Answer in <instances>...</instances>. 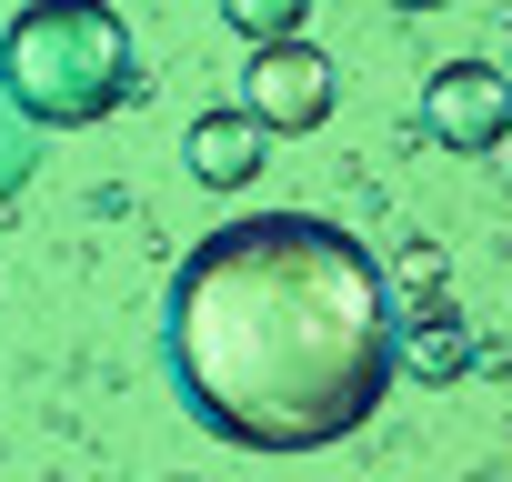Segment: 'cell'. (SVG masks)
Wrapping results in <instances>:
<instances>
[{
	"mask_svg": "<svg viewBox=\"0 0 512 482\" xmlns=\"http://www.w3.org/2000/svg\"><path fill=\"white\" fill-rule=\"evenodd\" d=\"M161 362L181 412L231 452H322L402 382V302L342 221L251 211L171 272Z\"/></svg>",
	"mask_w": 512,
	"mask_h": 482,
	"instance_id": "obj_1",
	"label": "cell"
},
{
	"mask_svg": "<svg viewBox=\"0 0 512 482\" xmlns=\"http://www.w3.org/2000/svg\"><path fill=\"white\" fill-rule=\"evenodd\" d=\"M141 91V51L111 0H21L0 31V101L41 131H91Z\"/></svg>",
	"mask_w": 512,
	"mask_h": 482,
	"instance_id": "obj_2",
	"label": "cell"
},
{
	"mask_svg": "<svg viewBox=\"0 0 512 482\" xmlns=\"http://www.w3.org/2000/svg\"><path fill=\"white\" fill-rule=\"evenodd\" d=\"M332 101H342V71H332L302 31H292V41H251V61H241V111L262 121V131L302 141V131L332 121Z\"/></svg>",
	"mask_w": 512,
	"mask_h": 482,
	"instance_id": "obj_3",
	"label": "cell"
},
{
	"mask_svg": "<svg viewBox=\"0 0 512 482\" xmlns=\"http://www.w3.org/2000/svg\"><path fill=\"white\" fill-rule=\"evenodd\" d=\"M422 131H432L442 151H462V161L502 151V141H512V71H502V61H442V71L422 81Z\"/></svg>",
	"mask_w": 512,
	"mask_h": 482,
	"instance_id": "obj_4",
	"label": "cell"
},
{
	"mask_svg": "<svg viewBox=\"0 0 512 482\" xmlns=\"http://www.w3.org/2000/svg\"><path fill=\"white\" fill-rule=\"evenodd\" d=\"M262 121H251V111H201L191 131H181V171L191 181H211V191H241L251 171H262Z\"/></svg>",
	"mask_w": 512,
	"mask_h": 482,
	"instance_id": "obj_5",
	"label": "cell"
},
{
	"mask_svg": "<svg viewBox=\"0 0 512 482\" xmlns=\"http://www.w3.org/2000/svg\"><path fill=\"white\" fill-rule=\"evenodd\" d=\"M462 362H472V342H462V322H432L422 342L402 332V372H422V382H452Z\"/></svg>",
	"mask_w": 512,
	"mask_h": 482,
	"instance_id": "obj_6",
	"label": "cell"
},
{
	"mask_svg": "<svg viewBox=\"0 0 512 482\" xmlns=\"http://www.w3.org/2000/svg\"><path fill=\"white\" fill-rule=\"evenodd\" d=\"M302 11H312V0H221V21H231L241 41H292Z\"/></svg>",
	"mask_w": 512,
	"mask_h": 482,
	"instance_id": "obj_7",
	"label": "cell"
},
{
	"mask_svg": "<svg viewBox=\"0 0 512 482\" xmlns=\"http://www.w3.org/2000/svg\"><path fill=\"white\" fill-rule=\"evenodd\" d=\"M392 11H452V0H392Z\"/></svg>",
	"mask_w": 512,
	"mask_h": 482,
	"instance_id": "obj_8",
	"label": "cell"
},
{
	"mask_svg": "<svg viewBox=\"0 0 512 482\" xmlns=\"http://www.w3.org/2000/svg\"><path fill=\"white\" fill-rule=\"evenodd\" d=\"M502 11H512V0H502Z\"/></svg>",
	"mask_w": 512,
	"mask_h": 482,
	"instance_id": "obj_9",
	"label": "cell"
}]
</instances>
